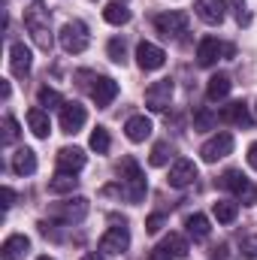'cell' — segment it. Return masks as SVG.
I'll return each instance as SVG.
<instances>
[{
    "label": "cell",
    "mask_w": 257,
    "mask_h": 260,
    "mask_svg": "<svg viewBox=\"0 0 257 260\" xmlns=\"http://www.w3.org/2000/svg\"><path fill=\"white\" fill-rule=\"evenodd\" d=\"M27 251H30V239L24 233H12V236H6V242L0 248V257L3 260H21Z\"/></svg>",
    "instance_id": "cell-17"
},
{
    "label": "cell",
    "mask_w": 257,
    "mask_h": 260,
    "mask_svg": "<svg viewBox=\"0 0 257 260\" xmlns=\"http://www.w3.org/2000/svg\"><path fill=\"white\" fill-rule=\"evenodd\" d=\"M82 260H103V257H100V254H85Z\"/></svg>",
    "instance_id": "cell-41"
},
{
    "label": "cell",
    "mask_w": 257,
    "mask_h": 260,
    "mask_svg": "<svg viewBox=\"0 0 257 260\" xmlns=\"http://www.w3.org/2000/svg\"><path fill=\"white\" fill-rule=\"evenodd\" d=\"M103 18L109 21V24H127L130 21V9L124 3H109L106 9H103Z\"/></svg>",
    "instance_id": "cell-27"
},
{
    "label": "cell",
    "mask_w": 257,
    "mask_h": 260,
    "mask_svg": "<svg viewBox=\"0 0 257 260\" xmlns=\"http://www.w3.org/2000/svg\"><path fill=\"white\" fill-rule=\"evenodd\" d=\"M230 151H233V136H230V133H215V136L206 139L203 148H200V154H203L206 164H215V160L227 157Z\"/></svg>",
    "instance_id": "cell-9"
},
{
    "label": "cell",
    "mask_w": 257,
    "mask_h": 260,
    "mask_svg": "<svg viewBox=\"0 0 257 260\" xmlns=\"http://www.w3.org/2000/svg\"><path fill=\"white\" fill-rule=\"evenodd\" d=\"M170 97H173V82H170V79H157V82H151L148 91H145V106H148L151 112H164V109L170 106Z\"/></svg>",
    "instance_id": "cell-8"
},
{
    "label": "cell",
    "mask_w": 257,
    "mask_h": 260,
    "mask_svg": "<svg viewBox=\"0 0 257 260\" xmlns=\"http://www.w3.org/2000/svg\"><path fill=\"white\" fill-rule=\"evenodd\" d=\"M76 185H79V179H76L73 173H58V176L49 182V191H52V194H73Z\"/></svg>",
    "instance_id": "cell-26"
},
{
    "label": "cell",
    "mask_w": 257,
    "mask_h": 260,
    "mask_svg": "<svg viewBox=\"0 0 257 260\" xmlns=\"http://www.w3.org/2000/svg\"><path fill=\"white\" fill-rule=\"evenodd\" d=\"M37 260H55V257H37Z\"/></svg>",
    "instance_id": "cell-42"
},
{
    "label": "cell",
    "mask_w": 257,
    "mask_h": 260,
    "mask_svg": "<svg viewBox=\"0 0 257 260\" xmlns=\"http://www.w3.org/2000/svg\"><path fill=\"white\" fill-rule=\"evenodd\" d=\"M109 58L115 61V64H124V58H127V46H124V40H109Z\"/></svg>",
    "instance_id": "cell-34"
},
{
    "label": "cell",
    "mask_w": 257,
    "mask_h": 260,
    "mask_svg": "<svg viewBox=\"0 0 257 260\" xmlns=\"http://www.w3.org/2000/svg\"><path fill=\"white\" fill-rule=\"evenodd\" d=\"M37 103H40L43 109H61V106H64L67 100L61 97V94H58V91H55V88L43 85V88L37 91Z\"/></svg>",
    "instance_id": "cell-25"
},
{
    "label": "cell",
    "mask_w": 257,
    "mask_h": 260,
    "mask_svg": "<svg viewBox=\"0 0 257 260\" xmlns=\"http://www.w3.org/2000/svg\"><path fill=\"white\" fill-rule=\"evenodd\" d=\"M9 67H12V73H15L18 79H24V76L30 73L34 58H30V49H27L24 43H12V49H9Z\"/></svg>",
    "instance_id": "cell-16"
},
{
    "label": "cell",
    "mask_w": 257,
    "mask_h": 260,
    "mask_svg": "<svg viewBox=\"0 0 257 260\" xmlns=\"http://www.w3.org/2000/svg\"><path fill=\"white\" fill-rule=\"evenodd\" d=\"M24 27H27V34L34 37V43H37L43 52L52 49L55 37H52V24H49V9H46L43 0H37L30 9H24Z\"/></svg>",
    "instance_id": "cell-1"
},
{
    "label": "cell",
    "mask_w": 257,
    "mask_h": 260,
    "mask_svg": "<svg viewBox=\"0 0 257 260\" xmlns=\"http://www.w3.org/2000/svg\"><path fill=\"white\" fill-rule=\"evenodd\" d=\"M3 200H6V203H3V209H9V206L15 203V191H12V188H3Z\"/></svg>",
    "instance_id": "cell-40"
},
{
    "label": "cell",
    "mask_w": 257,
    "mask_h": 260,
    "mask_svg": "<svg viewBox=\"0 0 257 260\" xmlns=\"http://www.w3.org/2000/svg\"><path fill=\"white\" fill-rule=\"evenodd\" d=\"M221 185L224 188H230L233 194L242 200V206H257V188L239 173V170H230V173H224V179H221Z\"/></svg>",
    "instance_id": "cell-4"
},
{
    "label": "cell",
    "mask_w": 257,
    "mask_h": 260,
    "mask_svg": "<svg viewBox=\"0 0 257 260\" xmlns=\"http://www.w3.org/2000/svg\"><path fill=\"white\" fill-rule=\"evenodd\" d=\"M242 254L257 260V236H245V239H242Z\"/></svg>",
    "instance_id": "cell-35"
},
{
    "label": "cell",
    "mask_w": 257,
    "mask_h": 260,
    "mask_svg": "<svg viewBox=\"0 0 257 260\" xmlns=\"http://www.w3.org/2000/svg\"><path fill=\"white\" fill-rule=\"evenodd\" d=\"M148 260H176V257H173V251H170V248H167V245L160 242V245H157V248H154V251L148 254Z\"/></svg>",
    "instance_id": "cell-37"
},
{
    "label": "cell",
    "mask_w": 257,
    "mask_h": 260,
    "mask_svg": "<svg viewBox=\"0 0 257 260\" xmlns=\"http://www.w3.org/2000/svg\"><path fill=\"white\" fill-rule=\"evenodd\" d=\"M27 127L34 136H40V139H46L49 133H52V121H49V112L43 109V106H34V109H27Z\"/></svg>",
    "instance_id": "cell-20"
},
{
    "label": "cell",
    "mask_w": 257,
    "mask_h": 260,
    "mask_svg": "<svg viewBox=\"0 0 257 260\" xmlns=\"http://www.w3.org/2000/svg\"><path fill=\"white\" fill-rule=\"evenodd\" d=\"M58 121H61V130H64V133H76V130L85 127L88 112H85V106H79V103H64Z\"/></svg>",
    "instance_id": "cell-10"
},
{
    "label": "cell",
    "mask_w": 257,
    "mask_h": 260,
    "mask_svg": "<svg viewBox=\"0 0 257 260\" xmlns=\"http://www.w3.org/2000/svg\"><path fill=\"white\" fill-rule=\"evenodd\" d=\"M12 170H15L18 176L37 173V154H34V148H18V151L12 154Z\"/></svg>",
    "instance_id": "cell-23"
},
{
    "label": "cell",
    "mask_w": 257,
    "mask_h": 260,
    "mask_svg": "<svg viewBox=\"0 0 257 260\" xmlns=\"http://www.w3.org/2000/svg\"><path fill=\"white\" fill-rule=\"evenodd\" d=\"M124 133H127L130 142H145L151 136V121L145 115H133V118H127V124H124Z\"/></svg>",
    "instance_id": "cell-22"
},
{
    "label": "cell",
    "mask_w": 257,
    "mask_h": 260,
    "mask_svg": "<svg viewBox=\"0 0 257 260\" xmlns=\"http://www.w3.org/2000/svg\"><path fill=\"white\" fill-rule=\"evenodd\" d=\"M164 245H167V248L173 251V257H176V260H179V257H185V254H188V242H185V239H182L179 233H170V236L164 239Z\"/></svg>",
    "instance_id": "cell-32"
},
{
    "label": "cell",
    "mask_w": 257,
    "mask_h": 260,
    "mask_svg": "<svg viewBox=\"0 0 257 260\" xmlns=\"http://www.w3.org/2000/svg\"><path fill=\"white\" fill-rule=\"evenodd\" d=\"M170 154H173V145L170 142H154V148H151V167H164L167 160H170Z\"/></svg>",
    "instance_id": "cell-31"
},
{
    "label": "cell",
    "mask_w": 257,
    "mask_h": 260,
    "mask_svg": "<svg viewBox=\"0 0 257 260\" xmlns=\"http://www.w3.org/2000/svg\"><path fill=\"white\" fill-rule=\"evenodd\" d=\"M248 167L257 170V142H251V148H248Z\"/></svg>",
    "instance_id": "cell-39"
},
{
    "label": "cell",
    "mask_w": 257,
    "mask_h": 260,
    "mask_svg": "<svg viewBox=\"0 0 257 260\" xmlns=\"http://www.w3.org/2000/svg\"><path fill=\"white\" fill-rule=\"evenodd\" d=\"M91 97H94V103L103 109V106H109L115 97H118V82L115 79H109V76H100V79H94V85H91Z\"/></svg>",
    "instance_id": "cell-14"
},
{
    "label": "cell",
    "mask_w": 257,
    "mask_h": 260,
    "mask_svg": "<svg viewBox=\"0 0 257 260\" xmlns=\"http://www.w3.org/2000/svg\"><path fill=\"white\" fill-rule=\"evenodd\" d=\"M154 27H157V34H164L167 40H176V37H182V34L188 30V15L179 12V9L164 12V15L154 18Z\"/></svg>",
    "instance_id": "cell-7"
},
{
    "label": "cell",
    "mask_w": 257,
    "mask_h": 260,
    "mask_svg": "<svg viewBox=\"0 0 257 260\" xmlns=\"http://www.w3.org/2000/svg\"><path fill=\"white\" fill-rule=\"evenodd\" d=\"M52 215L58 221H64V224H76V221H82L88 215V200L85 197H70L64 203H55L52 206Z\"/></svg>",
    "instance_id": "cell-6"
},
{
    "label": "cell",
    "mask_w": 257,
    "mask_h": 260,
    "mask_svg": "<svg viewBox=\"0 0 257 260\" xmlns=\"http://www.w3.org/2000/svg\"><path fill=\"white\" fill-rule=\"evenodd\" d=\"M82 167H85V151L82 148L73 145V148H61L58 151V173H73L76 176Z\"/></svg>",
    "instance_id": "cell-19"
},
{
    "label": "cell",
    "mask_w": 257,
    "mask_h": 260,
    "mask_svg": "<svg viewBox=\"0 0 257 260\" xmlns=\"http://www.w3.org/2000/svg\"><path fill=\"white\" fill-rule=\"evenodd\" d=\"M58 40H61V49L70 52V55L85 52V49H88V43H91L88 27H85L82 21H67L64 27H61V34H58Z\"/></svg>",
    "instance_id": "cell-3"
},
{
    "label": "cell",
    "mask_w": 257,
    "mask_h": 260,
    "mask_svg": "<svg viewBox=\"0 0 257 260\" xmlns=\"http://www.w3.org/2000/svg\"><path fill=\"white\" fill-rule=\"evenodd\" d=\"M160 227H164V215H151V218L145 221V230H148V233H160Z\"/></svg>",
    "instance_id": "cell-38"
},
{
    "label": "cell",
    "mask_w": 257,
    "mask_h": 260,
    "mask_svg": "<svg viewBox=\"0 0 257 260\" xmlns=\"http://www.w3.org/2000/svg\"><path fill=\"white\" fill-rule=\"evenodd\" d=\"M109 145H112V139H109V130L106 127H97L94 133H91V148H94L97 154H106Z\"/></svg>",
    "instance_id": "cell-30"
},
{
    "label": "cell",
    "mask_w": 257,
    "mask_h": 260,
    "mask_svg": "<svg viewBox=\"0 0 257 260\" xmlns=\"http://www.w3.org/2000/svg\"><path fill=\"white\" fill-rule=\"evenodd\" d=\"M127 245H130L127 227H109L100 239V251H106V254H121V251H127Z\"/></svg>",
    "instance_id": "cell-12"
},
{
    "label": "cell",
    "mask_w": 257,
    "mask_h": 260,
    "mask_svg": "<svg viewBox=\"0 0 257 260\" xmlns=\"http://www.w3.org/2000/svg\"><path fill=\"white\" fill-rule=\"evenodd\" d=\"M224 3H230V9H233L236 21H245V18H248V15H245V0H224Z\"/></svg>",
    "instance_id": "cell-36"
},
{
    "label": "cell",
    "mask_w": 257,
    "mask_h": 260,
    "mask_svg": "<svg viewBox=\"0 0 257 260\" xmlns=\"http://www.w3.org/2000/svg\"><path fill=\"white\" fill-rule=\"evenodd\" d=\"M215 124H218V115H215L209 106H200L197 115H194V127L197 130H212Z\"/></svg>",
    "instance_id": "cell-29"
},
{
    "label": "cell",
    "mask_w": 257,
    "mask_h": 260,
    "mask_svg": "<svg viewBox=\"0 0 257 260\" xmlns=\"http://www.w3.org/2000/svg\"><path fill=\"white\" fill-rule=\"evenodd\" d=\"M0 139H3V145H12V142L18 139V121H15L12 115L3 118V136H0Z\"/></svg>",
    "instance_id": "cell-33"
},
{
    "label": "cell",
    "mask_w": 257,
    "mask_h": 260,
    "mask_svg": "<svg viewBox=\"0 0 257 260\" xmlns=\"http://www.w3.org/2000/svg\"><path fill=\"white\" fill-rule=\"evenodd\" d=\"M218 118L227 121V124H239V127H248V124H251V112H248V106H245L242 100L227 103V106L218 112Z\"/></svg>",
    "instance_id": "cell-18"
},
{
    "label": "cell",
    "mask_w": 257,
    "mask_h": 260,
    "mask_svg": "<svg viewBox=\"0 0 257 260\" xmlns=\"http://www.w3.org/2000/svg\"><path fill=\"white\" fill-rule=\"evenodd\" d=\"M212 212H215V218H218L221 224H233V221H236V212H239V206H236V203H230V200H218Z\"/></svg>",
    "instance_id": "cell-28"
},
{
    "label": "cell",
    "mask_w": 257,
    "mask_h": 260,
    "mask_svg": "<svg viewBox=\"0 0 257 260\" xmlns=\"http://www.w3.org/2000/svg\"><path fill=\"white\" fill-rule=\"evenodd\" d=\"M194 179H197L194 160H188V157H176L173 167H170V185H173V188H188Z\"/></svg>",
    "instance_id": "cell-13"
},
{
    "label": "cell",
    "mask_w": 257,
    "mask_h": 260,
    "mask_svg": "<svg viewBox=\"0 0 257 260\" xmlns=\"http://www.w3.org/2000/svg\"><path fill=\"white\" fill-rule=\"evenodd\" d=\"M230 88H233L230 76L215 73V76L209 79V85H206V100H209V103H218V100H224V97L230 94Z\"/></svg>",
    "instance_id": "cell-21"
},
{
    "label": "cell",
    "mask_w": 257,
    "mask_h": 260,
    "mask_svg": "<svg viewBox=\"0 0 257 260\" xmlns=\"http://www.w3.org/2000/svg\"><path fill=\"white\" fill-rule=\"evenodd\" d=\"M224 55H233V46H227V43H221V40H215V37H206V40H200V46H197V61H200V67L218 64Z\"/></svg>",
    "instance_id": "cell-5"
},
{
    "label": "cell",
    "mask_w": 257,
    "mask_h": 260,
    "mask_svg": "<svg viewBox=\"0 0 257 260\" xmlns=\"http://www.w3.org/2000/svg\"><path fill=\"white\" fill-rule=\"evenodd\" d=\"M136 61H139L142 70H160L167 64V52L154 43H139L136 46Z\"/></svg>",
    "instance_id": "cell-11"
},
{
    "label": "cell",
    "mask_w": 257,
    "mask_h": 260,
    "mask_svg": "<svg viewBox=\"0 0 257 260\" xmlns=\"http://www.w3.org/2000/svg\"><path fill=\"white\" fill-rule=\"evenodd\" d=\"M185 227H188V236H191L194 242H203L209 236V218L206 215H191L185 221Z\"/></svg>",
    "instance_id": "cell-24"
},
{
    "label": "cell",
    "mask_w": 257,
    "mask_h": 260,
    "mask_svg": "<svg viewBox=\"0 0 257 260\" xmlns=\"http://www.w3.org/2000/svg\"><path fill=\"white\" fill-rule=\"evenodd\" d=\"M224 9H227L224 0H197V6H194L197 18L206 21V24H221L224 21Z\"/></svg>",
    "instance_id": "cell-15"
},
{
    "label": "cell",
    "mask_w": 257,
    "mask_h": 260,
    "mask_svg": "<svg viewBox=\"0 0 257 260\" xmlns=\"http://www.w3.org/2000/svg\"><path fill=\"white\" fill-rule=\"evenodd\" d=\"M145 191H148V182H145L142 170L136 167L133 157H124V164H121V197L127 203H142Z\"/></svg>",
    "instance_id": "cell-2"
}]
</instances>
